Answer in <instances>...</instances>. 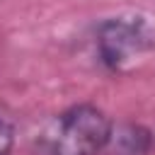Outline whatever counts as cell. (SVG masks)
Returning a JSON list of instances; mask_svg holds the SVG:
<instances>
[{"mask_svg":"<svg viewBox=\"0 0 155 155\" xmlns=\"http://www.w3.org/2000/svg\"><path fill=\"white\" fill-rule=\"evenodd\" d=\"M99 63L109 73H126L155 51V22L143 15H116L99 22L94 34Z\"/></svg>","mask_w":155,"mask_h":155,"instance_id":"cell-2","label":"cell"},{"mask_svg":"<svg viewBox=\"0 0 155 155\" xmlns=\"http://www.w3.org/2000/svg\"><path fill=\"white\" fill-rule=\"evenodd\" d=\"M155 148V133L138 121H121L111 126L107 155H150Z\"/></svg>","mask_w":155,"mask_h":155,"instance_id":"cell-3","label":"cell"},{"mask_svg":"<svg viewBox=\"0 0 155 155\" xmlns=\"http://www.w3.org/2000/svg\"><path fill=\"white\" fill-rule=\"evenodd\" d=\"M15 140H17V119L5 104H0V155H10Z\"/></svg>","mask_w":155,"mask_h":155,"instance_id":"cell-4","label":"cell"},{"mask_svg":"<svg viewBox=\"0 0 155 155\" xmlns=\"http://www.w3.org/2000/svg\"><path fill=\"white\" fill-rule=\"evenodd\" d=\"M114 121L92 104L80 102L61 111L44 133V155H99L104 153Z\"/></svg>","mask_w":155,"mask_h":155,"instance_id":"cell-1","label":"cell"}]
</instances>
